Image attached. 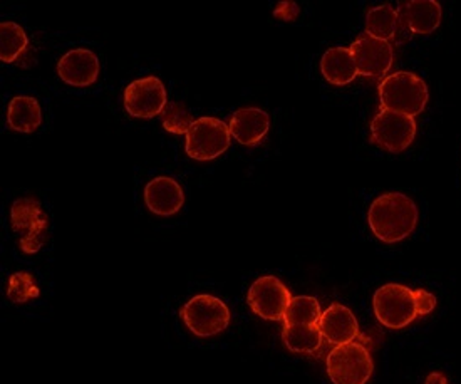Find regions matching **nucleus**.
Wrapping results in <instances>:
<instances>
[{"instance_id":"obj_16","label":"nucleus","mask_w":461,"mask_h":384,"mask_svg":"<svg viewBox=\"0 0 461 384\" xmlns=\"http://www.w3.org/2000/svg\"><path fill=\"white\" fill-rule=\"evenodd\" d=\"M230 134L243 146L260 143L270 128L267 111L260 108H242L235 111L229 121Z\"/></svg>"},{"instance_id":"obj_23","label":"nucleus","mask_w":461,"mask_h":384,"mask_svg":"<svg viewBox=\"0 0 461 384\" xmlns=\"http://www.w3.org/2000/svg\"><path fill=\"white\" fill-rule=\"evenodd\" d=\"M192 113L183 103L176 101H168L167 108L161 113V124L163 128L173 134H186L190 132V128L194 126Z\"/></svg>"},{"instance_id":"obj_19","label":"nucleus","mask_w":461,"mask_h":384,"mask_svg":"<svg viewBox=\"0 0 461 384\" xmlns=\"http://www.w3.org/2000/svg\"><path fill=\"white\" fill-rule=\"evenodd\" d=\"M285 348L297 354H314L322 346V333L317 325H284Z\"/></svg>"},{"instance_id":"obj_12","label":"nucleus","mask_w":461,"mask_h":384,"mask_svg":"<svg viewBox=\"0 0 461 384\" xmlns=\"http://www.w3.org/2000/svg\"><path fill=\"white\" fill-rule=\"evenodd\" d=\"M349 49L361 76L383 78L393 68L394 49L388 41H381L365 32L356 37Z\"/></svg>"},{"instance_id":"obj_17","label":"nucleus","mask_w":461,"mask_h":384,"mask_svg":"<svg viewBox=\"0 0 461 384\" xmlns=\"http://www.w3.org/2000/svg\"><path fill=\"white\" fill-rule=\"evenodd\" d=\"M321 71L330 85L346 86L352 83L359 72L349 48H330L321 59Z\"/></svg>"},{"instance_id":"obj_20","label":"nucleus","mask_w":461,"mask_h":384,"mask_svg":"<svg viewBox=\"0 0 461 384\" xmlns=\"http://www.w3.org/2000/svg\"><path fill=\"white\" fill-rule=\"evenodd\" d=\"M398 31V14L389 4L377 5L366 13V34L381 41H391Z\"/></svg>"},{"instance_id":"obj_8","label":"nucleus","mask_w":461,"mask_h":384,"mask_svg":"<svg viewBox=\"0 0 461 384\" xmlns=\"http://www.w3.org/2000/svg\"><path fill=\"white\" fill-rule=\"evenodd\" d=\"M416 128L411 116L381 109L371 121V142L389 153H401L413 143Z\"/></svg>"},{"instance_id":"obj_2","label":"nucleus","mask_w":461,"mask_h":384,"mask_svg":"<svg viewBox=\"0 0 461 384\" xmlns=\"http://www.w3.org/2000/svg\"><path fill=\"white\" fill-rule=\"evenodd\" d=\"M428 99V86L414 72L389 74L379 85V101L383 109L402 113L411 118L425 111Z\"/></svg>"},{"instance_id":"obj_10","label":"nucleus","mask_w":461,"mask_h":384,"mask_svg":"<svg viewBox=\"0 0 461 384\" xmlns=\"http://www.w3.org/2000/svg\"><path fill=\"white\" fill-rule=\"evenodd\" d=\"M396 14L398 31L394 39L398 44L406 42L411 34H431L441 24V5L435 0L401 2Z\"/></svg>"},{"instance_id":"obj_7","label":"nucleus","mask_w":461,"mask_h":384,"mask_svg":"<svg viewBox=\"0 0 461 384\" xmlns=\"http://www.w3.org/2000/svg\"><path fill=\"white\" fill-rule=\"evenodd\" d=\"M230 128L217 118H200L186 133V155L198 161H212L230 146Z\"/></svg>"},{"instance_id":"obj_18","label":"nucleus","mask_w":461,"mask_h":384,"mask_svg":"<svg viewBox=\"0 0 461 384\" xmlns=\"http://www.w3.org/2000/svg\"><path fill=\"white\" fill-rule=\"evenodd\" d=\"M42 113L36 97H14L7 111V124L14 132L34 133L41 126Z\"/></svg>"},{"instance_id":"obj_5","label":"nucleus","mask_w":461,"mask_h":384,"mask_svg":"<svg viewBox=\"0 0 461 384\" xmlns=\"http://www.w3.org/2000/svg\"><path fill=\"white\" fill-rule=\"evenodd\" d=\"M11 224L19 233V247L25 253H37L48 241L49 220L36 198H19L11 208Z\"/></svg>"},{"instance_id":"obj_6","label":"nucleus","mask_w":461,"mask_h":384,"mask_svg":"<svg viewBox=\"0 0 461 384\" xmlns=\"http://www.w3.org/2000/svg\"><path fill=\"white\" fill-rule=\"evenodd\" d=\"M373 307L377 321L389 329H402L418 317L414 290L401 284H386L377 288Z\"/></svg>"},{"instance_id":"obj_25","label":"nucleus","mask_w":461,"mask_h":384,"mask_svg":"<svg viewBox=\"0 0 461 384\" xmlns=\"http://www.w3.org/2000/svg\"><path fill=\"white\" fill-rule=\"evenodd\" d=\"M414 302H416L418 315H426L437 307V297L423 288L414 290Z\"/></svg>"},{"instance_id":"obj_4","label":"nucleus","mask_w":461,"mask_h":384,"mask_svg":"<svg viewBox=\"0 0 461 384\" xmlns=\"http://www.w3.org/2000/svg\"><path fill=\"white\" fill-rule=\"evenodd\" d=\"M183 323L198 337L217 336L230 325V309L215 296L200 294L188 300L180 311Z\"/></svg>"},{"instance_id":"obj_24","label":"nucleus","mask_w":461,"mask_h":384,"mask_svg":"<svg viewBox=\"0 0 461 384\" xmlns=\"http://www.w3.org/2000/svg\"><path fill=\"white\" fill-rule=\"evenodd\" d=\"M7 297L14 304H24L27 300L39 297V288L36 286L34 277L27 272H17L9 279L7 286Z\"/></svg>"},{"instance_id":"obj_15","label":"nucleus","mask_w":461,"mask_h":384,"mask_svg":"<svg viewBox=\"0 0 461 384\" xmlns=\"http://www.w3.org/2000/svg\"><path fill=\"white\" fill-rule=\"evenodd\" d=\"M319 329L322 333V337L334 346L348 344L359 336V325L356 315L349 307L342 304H332L322 313Z\"/></svg>"},{"instance_id":"obj_22","label":"nucleus","mask_w":461,"mask_h":384,"mask_svg":"<svg viewBox=\"0 0 461 384\" xmlns=\"http://www.w3.org/2000/svg\"><path fill=\"white\" fill-rule=\"evenodd\" d=\"M29 41L24 29L15 23L0 24V59L2 62H14L24 52Z\"/></svg>"},{"instance_id":"obj_13","label":"nucleus","mask_w":461,"mask_h":384,"mask_svg":"<svg viewBox=\"0 0 461 384\" xmlns=\"http://www.w3.org/2000/svg\"><path fill=\"white\" fill-rule=\"evenodd\" d=\"M99 59L89 49L69 50L58 62V74L62 81L77 87L95 85L99 78Z\"/></svg>"},{"instance_id":"obj_21","label":"nucleus","mask_w":461,"mask_h":384,"mask_svg":"<svg viewBox=\"0 0 461 384\" xmlns=\"http://www.w3.org/2000/svg\"><path fill=\"white\" fill-rule=\"evenodd\" d=\"M321 317H322V311H321L319 300L311 296H299V297H292L287 313L284 315V325H317Z\"/></svg>"},{"instance_id":"obj_3","label":"nucleus","mask_w":461,"mask_h":384,"mask_svg":"<svg viewBox=\"0 0 461 384\" xmlns=\"http://www.w3.org/2000/svg\"><path fill=\"white\" fill-rule=\"evenodd\" d=\"M326 370L334 384H366L375 371L369 349L361 343H348L329 352Z\"/></svg>"},{"instance_id":"obj_11","label":"nucleus","mask_w":461,"mask_h":384,"mask_svg":"<svg viewBox=\"0 0 461 384\" xmlns=\"http://www.w3.org/2000/svg\"><path fill=\"white\" fill-rule=\"evenodd\" d=\"M167 105V87L157 76L136 79L124 89V108L134 118L161 116Z\"/></svg>"},{"instance_id":"obj_1","label":"nucleus","mask_w":461,"mask_h":384,"mask_svg":"<svg viewBox=\"0 0 461 384\" xmlns=\"http://www.w3.org/2000/svg\"><path fill=\"white\" fill-rule=\"evenodd\" d=\"M420 220L418 205L408 195L389 192L377 197L369 206L367 224L384 243H398L408 239Z\"/></svg>"},{"instance_id":"obj_9","label":"nucleus","mask_w":461,"mask_h":384,"mask_svg":"<svg viewBox=\"0 0 461 384\" xmlns=\"http://www.w3.org/2000/svg\"><path fill=\"white\" fill-rule=\"evenodd\" d=\"M291 300V290L274 276L257 279L247 294L250 309L266 321H284Z\"/></svg>"},{"instance_id":"obj_14","label":"nucleus","mask_w":461,"mask_h":384,"mask_svg":"<svg viewBox=\"0 0 461 384\" xmlns=\"http://www.w3.org/2000/svg\"><path fill=\"white\" fill-rule=\"evenodd\" d=\"M145 202L148 210L155 215H175L185 204L182 185L170 177L153 178L146 185Z\"/></svg>"}]
</instances>
